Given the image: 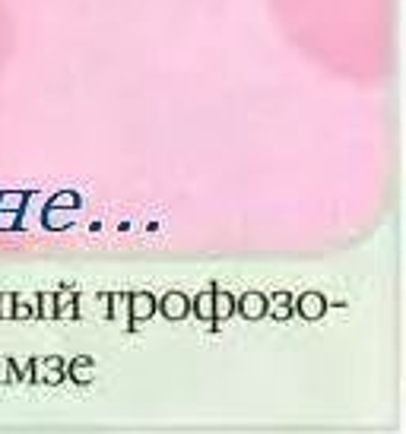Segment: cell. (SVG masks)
<instances>
[{
    "label": "cell",
    "mask_w": 406,
    "mask_h": 434,
    "mask_svg": "<svg viewBox=\"0 0 406 434\" xmlns=\"http://www.w3.org/2000/svg\"><path fill=\"white\" fill-rule=\"evenodd\" d=\"M292 32L324 61L375 70L384 51V0H279Z\"/></svg>",
    "instance_id": "obj_1"
},
{
    "label": "cell",
    "mask_w": 406,
    "mask_h": 434,
    "mask_svg": "<svg viewBox=\"0 0 406 434\" xmlns=\"http://www.w3.org/2000/svg\"><path fill=\"white\" fill-rule=\"evenodd\" d=\"M64 361L61 358H32V368H35V374H32V380H42V384H61L64 371H61Z\"/></svg>",
    "instance_id": "obj_2"
},
{
    "label": "cell",
    "mask_w": 406,
    "mask_h": 434,
    "mask_svg": "<svg viewBox=\"0 0 406 434\" xmlns=\"http://www.w3.org/2000/svg\"><path fill=\"white\" fill-rule=\"evenodd\" d=\"M298 314H302L305 320H320L327 314V301L320 292H308L298 298Z\"/></svg>",
    "instance_id": "obj_3"
},
{
    "label": "cell",
    "mask_w": 406,
    "mask_h": 434,
    "mask_svg": "<svg viewBox=\"0 0 406 434\" xmlns=\"http://www.w3.org/2000/svg\"><path fill=\"white\" fill-rule=\"evenodd\" d=\"M187 307H191V301H187V295H181V292H168L166 298H162V314H166L168 320H185Z\"/></svg>",
    "instance_id": "obj_4"
},
{
    "label": "cell",
    "mask_w": 406,
    "mask_h": 434,
    "mask_svg": "<svg viewBox=\"0 0 406 434\" xmlns=\"http://www.w3.org/2000/svg\"><path fill=\"white\" fill-rule=\"evenodd\" d=\"M238 307H241V314H245L248 320H260L267 314V295L245 292V295H241V301H238Z\"/></svg>",
    "instance_id": "obj_5"
},
{
    "label": "cell",
    "mask_w": 406,
    "mask_h": 434,
    "mask_svg": "<svg viewBox=\"0 0 406 434\" xmlns=\"http://www.w3.org/2000/svg\"><path fill=\"white\" fill-rule=\"evenodd\" d=\"M38 295H13V320H35Z\"/></svg>",
    "instance_id": "obj_6"
},
{
    "label": "cell",
    "mask_w": 406,
    "mask_h": 434,
    "mask_svg": "<svg viewBox=\"0 0 406 434\" xmlns=\"http://www.w3.org/2000/svg\"><path fill=\"white\" fill-rule=\"evenodd\" d=\"M153 311H156L153 295H146V292L130 295V320H146V317H153Z\"/></svg>",
    "instance_id": "obj_7"
},
{
    "label": "cell",
    "mask_w": 406,
    "mask_h": 434,
    "mask_svg": "<svg viewBox=\"0 0 406 434\" xmlns=\"http://www.w3.org/2000/svg\"><path fill=\"white\" fill-rule=\"evenodd\" d=\"M54 301H57V317L54 320H76L80 317V311H76V292L64 288V292L54 295Z\"/></svg>",
    "instance_id": "obj_8"
},
{
    "label": "cell",
    "mask_w": 406,
    "mask_h": 434,
    "mask_svg": "<svg viewBox=\"0 0 406 434\" xmlns=\"http://www.w3.org/2000/svg\"><path fill=\"white\" fill-rule=\"evenodd\" d=\"M108 317L117 320V324H127L130 320V295H124V292L108 295Z\"/></svg>",
    "instance_id": "obj_9"
},
{
    "label": "cell",
    "mask_w": 406,
    "mask_h": 434,
    "mask_svg": "<svg viewBox=\"0 0 406 434\" xmlns=\"http://www.w3.org/2000/svg\"><path fill=\"white\" fill-rule=\"evenodd\" d=\"M232 311H235L232 295L222 292V288H216V292H213V320H226V317H232Z\"/></svg>",
    "instance_id": "obj_10"
},
{
    "label": "cell",
    "mask_w": 406,
    "mask_h": 434,
    "mask_svg": "<svg viewBox=\"0 0 406 434\" xmlns=\"http://www.w3.org/2000/svg\"><path fill=\"white\" fill-rule=\"evenodd\" d=\"M70 222H74V209H54V206H48V213H45V225L54 228V232L67 228Z\"/></svg>",
    "instance_id": "obj_11"
},
{
    "label": "cell",
    "mask_w": 406,
    "mask_h": 434,
    "mask_svg": "<svg viewBox=\"0 0 406 434\" xmlns=\"http://www.w3.org/2000/svg\"><path fill=\"white\" fill-rule=\"evenodd\" d=\"M70 377L76 380V384H89V380L95 377V371H93V358H76L74 365H70Z\"/></svg>",
    "instance_id": "obj_12"
},
{
    "label": "cell",
    "mask_w": 406,
    "mask_h": 434,
    "mask_svg": "<svg viewBox=\"0 0 406 434\" xmlns=\"http://www.w3.org/2000/svg\"><path fill=\"white\" fill-rule=\"evenodd\" d=\"M25 200H29V197H25L23 190H6V194H0V209H10V213H19V209L25 206Z\"/></svg>",
    "instance_id": "obj_13"
},
{
    "label": "cell",
    "mask_w": 406,
    "mask_h": 434,
    "mask_svg": "<svg viewBox=\"0 0 406 434\" xmlns=\"http://www.w3.org/2000/svg\"><path fill=\"white\" fill-rule=\"evenodd\" d=\"M38 317H45V320H54L57 317L54 292H42V295H38Z\"/></svg>",
    "instance_id": "obj_14"
},
{
    "label": "cell",
    "mask_w": 406,
    "mask_h": 434,
    "mask_svg": "<svg viewBox=\"0 0 406 434\" xmlns=\"http://www.w3.org/2000/svg\"><path fill=\"white\" fill-rule=\"evenodd\" d=\"M48 206H54V209H76V206H80V197H76L74 190H64V194L51 197Z\"/></svg>",
    "instance_id": "obj_15"
},
{
    "label": "cell",
    "mask_w": 406,
    "mask_h": 434,
    "mask_svg": "<svg viewBox=\"0 0 406 434\" xmlns=\"http://www.w3.org/2000/svg\"><path fill=\"white\" fill-rule=\"evenodd\" d=\"M194 307H197V317L213 320V292H200L197 301H194Z\"/></svg>",
    "instance_id": "obj_16"
},
{
    "label": "cell",
    "mask_w": 406,
    "mask_h": 434,
    "mask_svg": "<svg viewBox=\"0 0 406 434\" xmlns=\"http://www.w3.org/2000/svg\"><path fill=\"white\" fill-rule=\"evenodd\" d=\"M19 225V213H10V209H0V232H13Z\"/></svg>",
    "instance_id": "obj_17"
},
{
    "label": "cell",
    "mask_w": 406,
    "mask_h": 434,
    "mask_svg": "<svg viewBox=\"0 0 406 434\" xmlns=\"http://www.w3.org/2000/svg\"><path fill=\"white\" fill-rule=\"evenodd\" d=\"M13 368H16L13 374H16V377H23L25 384H29L32 374H35V371H32V361H19V358H13Z\"/></svg>",
    "instance_id": "obj_18"
},
{
    "label": "cell",
    "mask_w": 406,
    "mask_h": 434,
    "mask_svg": "<svg viewBox=\"0 0 406 434\" xmlns=\"http://www.w3.org/2000/svg\"><path fill=\"white\" fill-rule=\"evenodd\" d=\"M0 320H13V295L0 292Z\"/></svg>",
    "instance_id": "obj_19"
},
{
    "label": "cell",
    "mask_w": 406,
    "mask_h": 434,
    "mask_svg": "<svg viewBox=\"0 0 406 434\" xmlns=\"http://www.w3.org/2000/svg\"><path fill=\"white\" fill-rule=\"evenodd\" d=\"M13 377H16L13 374V358H0V384H10Z\"/></svg>",
    "instance_id": "obj_20"
},
{
    "label": "cell",
    "mask_w": 406,
    "mask_h": 434,
    "mask_svg": "<svg viewBox=\"0 0 406 434\" xmlns=\"http://www.w3.org/2000/svg\"><path fill=\"white\" fill-rule=\"evenodd\" d=\"M0 42H4V29H0Z\"/></svg>",
    "instance_id": "obj_21"
}]
</instances>
